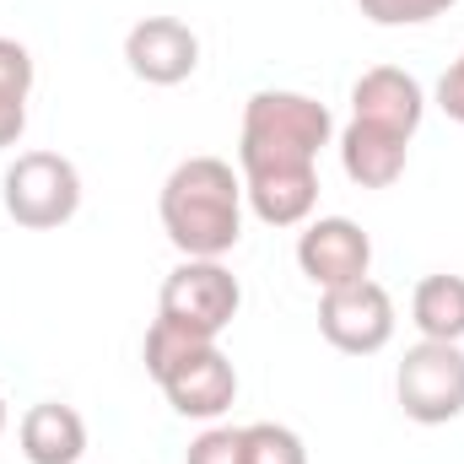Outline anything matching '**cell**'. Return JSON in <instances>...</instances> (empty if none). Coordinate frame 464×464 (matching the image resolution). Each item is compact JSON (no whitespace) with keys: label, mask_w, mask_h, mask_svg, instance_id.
Segmentation results:
<instances>
[{"label":"cell","mask_w":464,"mask_h":464,"mask_svg":"<svg viewBox=\"0 0 464 464\" xmlns=\"http://www.w3.org/2000/svg\"><path fill=\"white\" fill-rule=\"evenodd\" d=\"M297 270L319 292L367 281L372 276V237L351 217H314V222L297 227Z\"/></svg>","instance_id":"8"},{"label":"cell","mask_w":464,"mask_h":464,"mask_svg":"<svg viewBox=\"0 0 464 464\" xmlns=\"http://www.w3.org/2000/svg\"><path fill=\"white\" fill-rule=\"evenodd\" d=\"M351 119L367 130L416 140V130L427 119V87L400 65H372L351 82Z\"/></svg>","instance_id":"10"},{"label":"cell","mask_w":464,"mask_h":464,"mask_svg":"<svg viewBox=\"0 0 464 464\" xmlns=\"http://www.w3.org/2000/svg\"><path fill=\"white\" fill-rule=\"evenodd\" d=\"M335 114L286 87H265L243 103L237 124V173L248 168H319V151L335 146Z\"/></svg>","instance_id":"3"},{"label":"cell","mask_w":464,"mask_h":464,"mask_svg":"<svg viewBox=\"0 0 464 464\" xmlns=\"http://www.w3.org/2000/svg\"><path fill=\"white\" fill-rule=\"evenodd\" d=\"M33 82H38V65H33L27 44L0 38V92H22V98H33Z\"/></svg>","instance_id":"18"},{"label":"cell","mask_w":464,"mask_h":464,"mask_svg":"<svg viewBox=\"0 0 464 464\" xmlns=\"http://www.w3.org/2000/svg\"><path fill=\"white\" fill-rule=\"evenodd\" d=\"M394 400L416 427H449L464 416V346L416 341L394 367Z\"/></svg>","instance_id":"6"},{"label":"cell","mask_w":464,"mask_h":464,"mask_svg":"<svg viewBox=\"0 0 464 464\" xmlns=\"http://www.w3.org/2000/svg\"><path fill=\"white\" fill-rule=\"evenodd\" d=\"M243 179V206L265 227H303L319 211V168H248Z\"/></svg>","instance_id":"11"},{"label":"cell","mask_w":464,"mask_h":464,"mask_svg":"<svg viewBox=\"0 0 464 464\" xmlns=\"http://www.w3.org/2000/svg\"><path fill=\"white\" fill-rule=\"evenodd\" d=\"M394 324H400L394 297L372 276L335 286V292H319V335L346 356H378L394 341Z\"/></svg>","instance_id":"7"},{"label":"cell","mask_w":464,"mask_h":464,"mask_svg":"<svg viewBox=\"0 0 464 464\" xmlns=\"http://www.w3.org/2000/svg\"><path fill=\"white\" fill-rule=\"evenodd\" d=\"M16 443H22V459L27 464H82V454H87V421H82L76 405L38 400V405L22 411Z\"/></svg>","instance_id":"12"},{"label":"cell","mask_w":464,"mask_h":464,"mask_svg":"<svg viewBox=\"0 0 464 464\" xmlns=\"http://www.w3.org/2000/svg\"><path fill=\"white\" fill-rule=\"evenodd\" d=\"M411 324L421 341H464V276H421L411 292Z\"/></svg>","instance_id":"14"},{"label":"cell","mask_w":464,"mask_h":464,"mask_svg":"<svg viewBox=\"0 0 464 464\" xmlns=\"http://www.w3.org/2000/svg\"><path fill=\"white\" fill-rule=\"evenodd\" d=\"M0 432H5V400H0Z\"/></svg>","instance_id":"21"},{"label":"cell","mask_w":464,"mask_h":464,"mask_svg":"<svg viewBox=\"0 0 464 464\" xmlns=\"http://www.w3.org/2000/svg\"><path fill=\"white\" fill-rule=\"evenodd\" d=\"M432 103L454 119V124H464V49H459V60H454V65L438 76V92H432Z\"/></svg>","instance_id":"19"},{"label":"cell","mask_w":464,"mask_h":464,"mask_svg":"<svg viewBox=\"0 0 464 464\" xmlns=\"http://www.w3.org/2000/svg\"><path fill=\"white\" fill-rule=\"evenodd\" d=\"M454 5L459 0H356V11L372 27H421V22H438Z\"/></svg>","instance_id":"16"},{"label":"cell","mask_w":464,"mask_h":464,"mask_svg":"<svg viewBox=\"0 0 464 464\" xmlns=\"http://www.w3.org/2000/svg\"><path fill=\"white\" fill-rule=\"evenodd\" d=\"M335 146H341V168H346V179L356 189H389V184L405 179L411 140H400V135H383V130H367V124L351 119L335 135Z\"/></svg>","instance_id":"13"},{"label":"cell","mask_w":464,"mask_h":464,"mask_svg":"<svg viewBox=\"0 0 464 464\" xmlns=\"http://www.w3.org/2000/svg\"><path fill=\"white\" fill-rule=\"evenodd\" d=\"M0 206L16 227L54 232L82 211V173L60 151H16L0 173Z\"/></svg>","instance_id":"4"},{"label":"cell","mask_w":464,"mask_h":464,"mask_svg":"<svg viewBox=\"0 0 464 464\" xmlns=\"http://www.w3.org/2000/svg\"><path fill=\"white\" fill-rule=\"evenodd\" d=\"M184 464H243V427H222V421H211V427L189 443Z\"/></svg>","instance_id":"17"},{"label":"cell","mask_w":464,"mask_h":464,"mask_svg":"<svg viewBox=\"0 0 464 464\" xmlns=\"http://www.w3.org/2000/svg\"><path fill=\"white\" fill-rule=\"evenodd\" d=\"M146 372L157 378L162 400L184 416V421H222L237 400V367L217 341H195L162 319H151L146 346H140Z\"/></svg>","instance_id":"2"},{"label":"cell","mask_w":464,"mask_h":464,"mask_svg":"<svg viewBox=\"0 0 464 464\" xmlns=\"http://www.w3.org/2000/svg\"><path fill=\"white\" fill-rule=\"evenodd\" d=\"M27 130V98L22 92H0V151H11Z\"/></svg>","instance_id":"20"},{"label":"cell","mask_w":464,"mask_h":464,"mask_svg":"<svg viewBox=\"0 0 464 464\" xmlns=\"http://www.w3.org/2000/svg\"><path fill=\"white\" fill-rule=\"evenodd\" d=\"M243 179L222 157H184L157 195V217L179 259H227L243 243Z\"/></svg>","instance_id":"1"},{"label":"cell","mask_w":464,"mask_h":464,"mask_svg":"<svg viewBox=\"0 0 464 464\" xmlns=\"http://www.w3.org/2000/svg\"><path fill=\"white\" fill-rule=\"evenodd\" d=\"M237 308H243V286L222 259H179L157 292V319L195 341H222Z\"/></svg>","instance_id":"5"},{"label":"cell","mask_w":464,"mask_h":464,"mask_svg":"<svg viewBox=\"0 0 464 464\" xmlns=\"http://www.w3.org/2000/svg\"><path fill=\"white\" fill-rule=\"evenodd\" d=\"M243 464H308V443L281 421H248L243 427Z\"/></svg>","instance_id":"15"},{"label":"cell","mask_w":464,"mask_h":464,"mask_svg":"<svg viewBox=\"0 0 464 464\" xmlns=\"http://www.w3.org/2000/svg\"><path fill=\"white\" fill-rule=\"evenodd\" d=\"M124 65L146 87H179L200 71V33L179 16H140L124 33Z\"/></svg>","instance_id":"9"}]
</instances>
